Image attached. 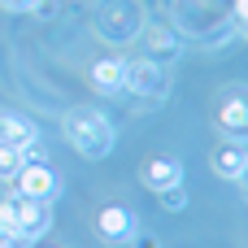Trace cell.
Wrapping results in <instances>:
<instances>
[{"label": "cell", "instance_id": "1", "mask_svg": "<svg viewBox=\"0 0 248 248\" xmlns=\"http://www.w3.org/2000/svg\"><path fill=\"white\" fill-rule=\"evenodd\" d=\"M65 135H70V144L83 153V157H105L109 148H113V122L105 118V113H96V109H78V113H70L65 118Z\"/></svg>", "mask_w": 248, "mask_h": 248}, {"label": "cell", "instance_id": "2", "mask_svg": "<svg viewBox=\"0 0 248 248\" xmlns=\"http://www.w3.org/2000/svg\"><path fill=\"white\" fill-rule=\"evenodd\" d=\"M48 227H52V214L44 201L13 196V240H44Z\"/></svg>", "mask_w": 248, "mask_h": 248}, {"label": "cell", "instance_id": "3", "mask_svg": "<svg viewBox=\"0 0 248 248\" xmlns=\"http://www.w3.org/2000/svg\"><path fill=\"white\" fill-rule=\"evenodd\" d=\"M13 183H17V196H26V201H52L57 196V174L48 170V161H26L17 174H13Z\"/></svg>", "mask_w": 248, "mask_h": 248}, {"label": "cell", "instance_id": "4", "mask_svg": "<svg viewBox=\"0 0 248 248\" xmlns=\"http://www.w3.org/2000/svg\"><path fill=\"white\" fill-rule=\"evenodd\" d=\"M39 140V131H35V122L31 118H22V113H0V144H9V148H31Z\"/></svg>", "mask_w": 248, "mask_h": 248}, {"label": "cell", "instance_id": "5", "mask_svg": "<svg viewBox=\"0 0 248 248\" xmlns=\"http://www.w3.org/2000/svg\"><path fill=\"white\" fill-rule=\"evenodd\" d=\"M92 87L105 92V96L122 92V87H126V61H118V57H100V61L92 65Z\"/></svg>", "mask_w": 248, "mask_h": 248}, {"label": "cell", "instance_id": "6", "mask_svg": "<svg viewBox=\"0 0 248 248\" xmlns=\"http://www.w3.org/2000/svg\"><path fill=\"white\" fill-rule=\"evenodd\" d=\"M96 231L105 235V240H126L131 231H135V218H131V209H122V205H109V209H100V218H96Z\"/></svg>", "mask_w": 248, "mask_h": 248}, {"label": "cell", "instance_id": "7", "mask_svg": "<svg viewBox=\"0 0 248 248\" xmlns=\"http://www.w3.org/2000/svg\"><path fill=\"white\" fill-rule=\"evenodd\" d=\"M144 183H148V187H157V192L179 187V183H183V166H179V161H170V157H157V161H148Z\"/></svg>", "mask_w": 248, "mask_h": 248}, {"label": "cell", "instance_id": "8", "mask_svg": "<svg viewBox=\"0 0 248 248\" xmlns=\"http://www.w3.org/2000/svg\"><path fill=\"white\" fill-rule=\"evenodd\" d=\"M126 87H135V92H161L166 78H161V70L153 61H135V65H126Z\"/></svg>", "mask_w": 248, "mask_h": 248}, {"label": "cell", "instance_id": "9", "mask_svg": "<svg viewBox=\"0 0 248 248\" xmlns=\"http://www.w3.org/2000/svg\"><path fill=\"white\" fill-rule=\"evenodd\" d=\"M214 166H218V174H227V179H244V144L218 148V153H214Z\"/></svg>", "mask_w": 248, "mask_h": 248}, {"label": "cell", "instance_id": "10", "mask_svg": "<svg viewBox=\"0 0 248 248\" xmlns=\"http://www.w3.org/2000/svg\"><path fill=\"white\" fill-rule=\"evenodd\" d=\"M218 122H222V126H231V135H235V144H240V135H244V105H240V100H231V105L218 113Z\"/></svg>", "mask_w": 248, "mask_h": 248}, {"label": "cell", "instance_id": "11", "mask_svg": "<svg viewBox=\"0 0 248 248\" xmlns=\"http://www.w3.org/2000/svg\"><path fill=\"white\" fill-rule=\"evenodd\" d=\"M22 166H26L22 148H9V144H0V179H13Z\"/></svg>", "mask_w": 248, "mask_h": 248}, {"label": "cell", "instance_id": "12", "mask_svg": "<svg viewBox=\"0 0 248 248\" xmlns=\"http://www.w3.org/2000/svg\"><path fill=\"white\" fill-rule=\"evenodd\" d=\"M161 205H166V209H183V205H187L183 183H179V187H166V192H161Z\"/></svg>", "mask_w": 248, "mask_h": 248}, {"label": "cell", "instance_id": "13", "mask_svg": "<svg viewBox=\"0 0 248 248\" xmlns=\"http://www.w3.org/2000/svg\"><path fill=\"white\" fill-rule=\"evenodd\" d=\"M13 240V201H0V240Z\"/></svg>", "mask_w": 248, "mask_h": 248}, {"label": "cell", "instance_id": "14", "mask_svg": "<svg viewBox=\"0 0 248 248\" xmlns=\"http://www.w3.org/2000/svg\"><path fill=\"white\" fill-rule=\"evenodd\" d=\"M0 4H4L9 13H31V9H39L44 0H0Z\"/></svg>", "mask_w": 248, "mask_h": 248}, {"label": "cell", "instance_id": "15", "mask_svg": "<svg viewBox=\"0 0 248 248\" xmlns=\"http://www.w3.org/2000/svg\"><path fill=\"white\" fill-rule=\"evenodd\" d=\"M135 248H161V244H157L153 235H140V240H135Z\"/></svg>", "mask_w": 248, "mask_h": 248}, {"label": "cell", "instance_id": "16", "mask_svg": "<svg viewBox=\"0 0 248 248\" xmlns=\"http://www.w3.org/2000/svg\"><path fill=\"white\" fill-rule=\"evenodd\" d=\"M0 248H22V240H9V235H4V240H0Z\"/></svg>", "mask_w": 248, "mask_h": 248}]
</instances>
